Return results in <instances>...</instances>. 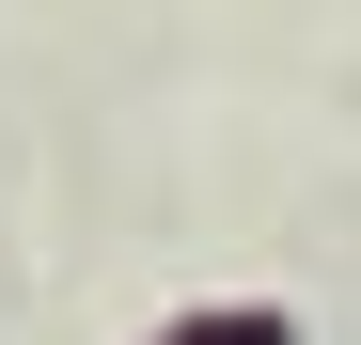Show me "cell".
<instances>
[{"label":"cell","mask_w":361,"mask_h":345,"mask_svg":"<svg viewBox=\"0 0 361 345\" xmlns=\"http://www.w3.org/2000/svg\"><path fill=\"white\" fill-rule=\"evenodd\" d=\"M173 345H298L283 314H204V330H173Z\"/></svg>","instance_id":"obj_1"}]
</instances>
